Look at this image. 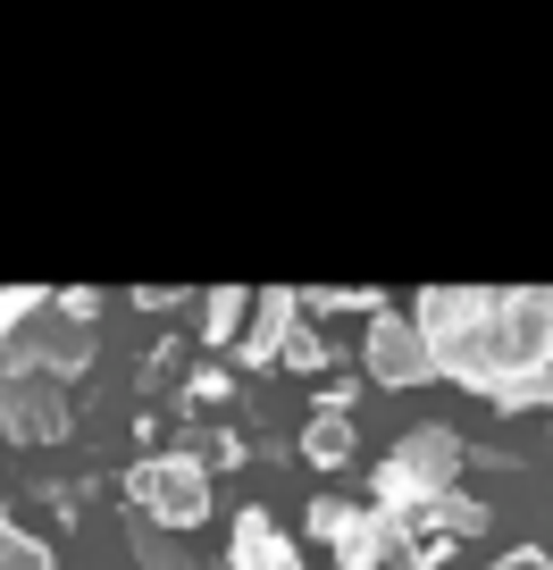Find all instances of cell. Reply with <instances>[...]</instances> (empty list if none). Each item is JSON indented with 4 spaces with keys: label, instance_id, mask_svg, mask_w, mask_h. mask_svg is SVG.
I'll return each mask as SVG.
<instances>
[{
    "label": "cell",
    "instance_id": "obj_10",
    "mask_svg": "<svg viewBox=\"0 0 553 570\" xmlns=\"http://www.w3.org/2000/svg\"><path fill=\"white\" fill-rule=\"evenodd\" d=\"M428 529L470 537V529H486V512H478V503H462V495H436V503H428Z\"/></svg>",
    "mask_w": 553,
    "mask_h": 570
},
{
    "label": "cell",
    "instance_id": "obj_12",
    "mask_svg": "<svg viewBox=\"0 0 553 570\" xmlns=\"http://www.w3.org/2000/svg\"><path fill=\"white\" fill-rule=\"evenodd\" d=\"M18 320H42V294H34V285H9V294H0V344L18 336Z\"/></svg>",
    "mask_w": 553,
    "mask_h": 570
},
{
    "label": "cell",
    "instance_id": "obj_9",
    "mask_svg": "<svg viewBox=\"0 0 553 570\" xmlns=\"http://www.w3.org/2000/svg\"><path fill=\"white\" fill-rule=\"evenodd\" d=\"M303 453H310V462H327V470H336V462H353V411H344V403H327L319 420H310Z\"/></svg>",
    "mask_w": 553,
    "mask_h": 570
},
{
    "label": "cell",
    "instance_id": "obj_5",
    "mask_svg": "<svg viewBox=\"0 0 553 570\" xmlns=\"http://www.w3.org/2000/svg\"><path fill=\"white\" fill-rule=\"evenodd\" d=\"M85 361H92V327L42 320V327H26V336H18L9 370H26V377H68V370H85Z\"/></svg>",
    "mask_w": 553,
    "mask_h": 570
},
{
    "label": "cell",
    "instance_id": "obj_3",
    "mask_svg": "<svg viewBox=\"0 0 553 570\" xmlns=\"http://www.w3.org/2000/svg\"><path fill=\"white\" fill-rule=\"evenodd\" d=\"M126 495L144 503V520H151V529H194V520L210 512V479H201V462H185V453H160V462H135Z\"/></svg>",
    "mask_w": 553,
    "mask_h": 570
},
{
    "label": "cell",
    "instance_id": "obj_4",
    "mask_svg": "<svg viewBox=\"0 0 553 570\" xmlns=\"http://www.w3.org/2000/svg\"><path fill=\"white\" fill-rule=\"evenodd\" d=\"M0 428H9V436H26V445H51V436H68V394H59V377L0 370Z\"/></svg>",
    "mask_w": 553,
    "mask_h": 570
},
{
    "label": "cell",
    "instance_id": "obj_11",
    "mask_svg": "<svg viewBox=\"0 0 553 570\" xmlns=\"http://www.w3.org/2000/svg\"><path fill=\"white\" fill-rule=\"evenodd\" d=\"M0 570H51V553H42L34 537H18L9 520H0Z\"/></svg>",
    "mask_w": 553,
    "mask_h": 570
},
{
    "label": "cell",
    "instance_id": "obj_14",
    "mask_svg": "<svg viewBox=\"0 0 553 570\" xmlns=\"http://www.w3.org/2000/svg\"><path fill=\"white\" fill-rule=\"evenodd\" d=\"M135 546H144V562H151V570H185V553L168 546V537L151 529V520H144V537H135Z\"/></svg>",
    "mask_w": 553,
    "mask_h": 570
},
{
    "label": "cell",
    "instance_id": "obj_7",
    "mask_svg": "<svg viewBox=\"0 0 553 570\" xmlns=\"http://www.w3.org/2000/svg\"><path fill=\"white\" fill-rule=\"evenodd\" d=\"M310 529L344 553V570H377V562H386V546H394L386 520H377V512H353V503H319V512H310Z\"/></svg>",
    "mask_w": 553,
    "mask_h": 570
},
{
    "label": "cell",
    "instance_id": "obj_6",
    "mask_svg": "<svg viewBox=\"0 0 553 570\" xmlns=\"http://www.w3.org/2000/svg\"><path fill=\"white\" fill-rule=\"evenodd\" d=\"M369 377H386V386H419V377H436L428 336H419L411 320H369Z\"/></svg>",
    "mask_w": 553,
    "mask_h": 570
},
{
    "label": "cell",
    "instance_id": "obj_2",
    "mask_svg": "<svg viewBox=\"0 0 553 570\" xmlns=\"http://www.w3.org/2000/svg\"><path fill=\"white\" fill-rule=\"evenodd\" d=\"M453 479H462V436L453 428H411L394 445V462L377 470V495L386 503H436V495H453Z\"/></svg>",
    "mask_w": 553,
    "mask_h": 570
},
{
    "label": "cell",
    "instance_id": "obj_8",
    "mask_svg": "<svg viewBox=\"0 0 553 570\" xmlns=\"http://www.w3.org/2000/svg\"><path fill=\"white\" fill-rule=\"evenodd\" d=\"M235 570H303V562H294L286 537L268 529V512H244L235 520Z\"/></svg>",
    "mask_w": 553,
    "mask_h": 570
},
{
    "label": "cell",
    "instance_id": "obj_1",
    "mask_svg": "<svg viewBox=\"0 0 553 570\" xmlns=\"http://www.w3.org/2000/svg\"><path fill=\"white\" fill-rule=\"evenodd\" d=\"M436 370L486 386L495 403H536L553 394V294H428L419 303Z\"/></svg>",
    "mask_w": 553,
    "mask_h": 570
},
{
    "label": "cell",
    "instance_id": "obj_13",
    "mask_svg": "<svg viewBox=\"0 0 553 570\" xmlns=\"http://www.w3.org/2000/svg\"><path fill=\"white\" fill-rule=\"evenodd\" d=\"M244 311H251V303H244V294H210V336H218V344H227V336H235V327H244Z\"/></svg>",
    "mask_w": 553,
    "mask_h": 570
},
{
    "label": "cell",
    "instance_id": "obj_15",
    "mask_svg": "<svg viewBox=\"0 0 553 570\" xmlns=\"http://www.w3.org/2000/svg\"><path fill=\"white\" fill-rule=\"evenodd\" d=\"M495 570H553V553H536V546H529V553H503Z\"/></svg>",
    "mask_w": 553,
    "mask_h": 570
}]
</instances>
